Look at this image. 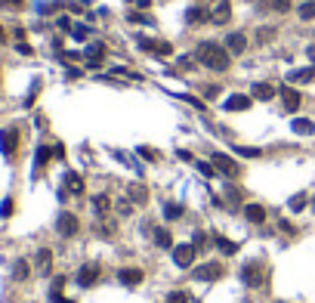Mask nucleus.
Masks as SVG:
<instances>
[{"instance_id": "1", "label": "nucleus", "mask_w": 315, "mask_h": 303, "mask_svg": "<svg viewBox=\"0 0 315 303\" xmlns=\"http://www.w3.org/2000/svg\"><path fill=\"white\" fill-rule=\"evenodd\" d=\"M195 59H198L201 65H207L210 71H226L229 65H232V53H229L226 47L214 44V40H204V44H198V50H195Z\"/></svg>"}, {"instance_id": "2", "label": "nucleus", "mask_w": 315, "mask_h": 303, "mask_svg": "<svg viewBox=\"0 0 315 303\" xmlns=\"http://www.w3.org/2000/svg\"><path fill=\"white\" fill-rule=\"evenodd\" d=\"M223 263H216V260H210V263H201V266H195L192 269V275H195V282H219L223 279Z\"/></svg>"}, {"instance_id": "3", "label": "nucleus", "mask_w": 315, "mask_h": 303, "mask_svg": "<svg viewBox=\"0 0 315 303\" xmlns=\"http://www.w3.org/2000/svg\"><path fill=\"white\" fill-rule=\"evenodd\" d=\"M214 167H216L219 173L232 176V180H235V176H241V164H238L235 158H229V155H223V152H216V155H214Z\"/></svg>"}, {"instance_id": "4", "label": "nucleus", "mask_w": 315, "mask_h": 303, "mask_svg": "<svg viewBox=\"0 0 315 303\" xmlns=\"http://www.w3.org/2000/svg\"><path fill=\"white\" fill-rule=\"evenodd\" d=\"M241 282L248 285V288H260V285H263V266L260 263L241 266Z\"/></svg>"}, {"instance_id": "5", "label": "nucleus", "mask_w": 315, "mask_h": 303, "mask_svg": "<svg viewBox=\"0 0 315 303\" xmlns=\"http://www.w3.org/2000/svg\"><path fill=\"white\" fill-rule=\"evenodd\" d=\"M56 229H59V235L71 238V235H78L81 223H78V217H74V214H59V220H56Z\"/></svg>"}, {"instance_id": "6", "label": "nucleus", "mask_w": 315, "mask_h": 303, "mask_svg": "<svg viewBox=\"0 0 315 303\" xmlns=\"http://www.w3.org/2000/svg\"><path fill=\"white\" fill-rule=\"evenodd\" d=\"M142 279H146V272H142L139 266H127V269H117V282L127 285V288H136Z\"/></svg>"}, {"instance_id": "7", "label": "nucleus", "mask_w": 315, "mask_h": 303, "mask_svg": "<svg viewBox=\"0 0 315 303\" xmlns=\"http://www.w3.org/2000/svg\"><path fill=\"white\" fill-rule=\"evenodd\" d=\"M192 260H195V245H192V241H189V245H176L173 248V263L176 266H192Z\"/></svg>"}, {"instance_id": "8", "label": "nucleus", "mask_w": 315, "mask_h": 303, "mask_svg": "<svg viewBox=\"0 0 315 303\" xmlns=\"http://www.w3.org/2000/svg\"><path fill=\"white\" fill-rule=\"evenodd\" d=\"M139 50H149V53H155V56H170L173 53L170 44H164V40H149V37H139Z\"/></svg>"}, {"instance_id": "9", "label": "nucleus", "mask_w": 315, "mask_h": 303, "mask_svg": "<svg viewBox=\"0 0 315 303\" xmlns=\"http://www.w3.org/2000/svg\"><path fill=\"white\" fill-rule=\"evenodd\" d=\"M96 279H99V266L96 263H83L78 269V285H81V288H90Z\"/></svg>"}, {"instance_id": "10", "label": "nucleus", "mask_w": 315, "mask_h": 303, "mask_svg": "<svg viewBox=\"0 0 315 303\" xmlns=\"http://www.w3.org/2000/svg\"><path fill=\"white\" fill-rule=\"evenodd\" d=\"M250 102H253L250 96H244V93H235V96H229L226 102H223V108H226V112H248V108H250Z\"/></svg>"}, {"instance_id": "11", "label": "nucleus", "mask_w": 315, "mask_h": 303, "mask_svg": "<svg viewBox=\"0 0 315 303\" xmlns=\"http://www.w3.org/2000/svg\"><path fill=\"white\" fill-rule=\"evenodd\" d=\"M0 146H3L6 155H13L16 149H19V130H0Z\"/></svg>"}, {"instance_id": "12", "label": "nucleus", "mask_w": 315, "mask_h": 303, "mask_svg": "<svg viewBox=\"0 0 315 303\" xmlns=\"http://www.w3.org/2000/svg\"><path fill=\"white\" fill-rule=\"evenodd\" d=\"M244 47H248L244 31H232V34L226 37V50H229V53H244Z\"/></svg>"}, {"instance_id": "13", "label": "nucleus", "mask_w": 315, "mask_h": 303, "mask_svg": "<svg viewBox=\"0 0 315 303\" xmlns=\"http://www.w3.org/2000/svg\"><path fill=\"white\" fill-rule=\"evenodd\" d=\"M244 217H248V223H263L266 220V207L263 204H244Z\"/></svg>"}, {"instance_id": "14", "label": "nucleus", "mask_w": 315, "mask_h": 303, "mask_svg": "<svg viewBox=\"0 0 315 303\" xmlns=\"http://www.w3.org/2000/svg\"><path fill=\"white\" fill-rule=\"evenodd\" d=\"M291 127H294V133H300V136H312L315 133V124L309 121V118H294Z\"/></svg>"}, {"instance_id": "15", "label": "nucleus", "mask_w": 315, "mask_h": 303, "mask_svg": "<svg viewBox=\"0 0 315 303\" xmlns=\"http://www.w3.org/2000/svg\"><path fill=\"white\" fill-rule=\"evenodd\" d=\"M151 235H155V245H158V248H173V232L164 229V226H158Z\"/></svg>"}, {"instance_id": "16", "label": "nucleus", "mask_w": 315, "mask_h": 303, "mask_svg": "<svg viewBox=\"0 0 315 303\" xmlns=\"http://www.w3.org/2000/svg\"><path fill=\"white\" fill-rule=\"evenodd\" d=\"M250 93H253V99H272V96L278 93V90L272 87V84H263V81H260V84H253Z\"/></svg>"}, {"instance_id": "17", "label": "nucleus", "mask_w": 315, "mask_h": 303, "mask_svg": "<svg viewBox=\"0 0 315 303\" xmlns=\"http://www.w3.org/2000/svg\"><path fill=\"white\" fill-rule=\"evenodd\" d=\"M65 186L71 189V195H81V192H83V180H81V173H65Z\"/></svg>"}, {"instance_id": "18", "label": "nucleus", "mask_w": 315, "mask_h": 303, "mask_svg": "<svg viewBox=\"0 0 315 303\" xmlns=\"http://www.w3.org/2000/svg\"><path fill=\"white\" fill-rule=\"evenodd\" d=\"M130 201H136V204H146V201H149V189L139 186V183H133V186H130Z\"/></svg>"}, {"instance_id": "19", "label": "nucleus", "mask_w": 315, "mask_h": 303, "mask_svg": "<svg viewBox=\"0 0 315 303\" xmlns=\"http://www.w3.org/2000/svg\"><path fill=\"white\" fill-rule=\"evenodd\" d=\"M50 266H53V254H50V251L44 248V251H37V272H50Z\"/></svg>"}, {"instance_id": "20", "label": "nucleus", "mask_w": 315, "mask_h": 303, "mask_svg": "<svg viewBox=\"0 0 315 303\" xmlns=\"http://www.w3.org/2000/svg\"><path fill=\"white\" fill-rule=\"evenodd\" d=\"M297 16H300L303 22H312L315 19V0H306V3L297 6Z\"/></svg>"}, {"instance_id": "21", "label": "nucleus", "mask_w": 315, "mask_h": 303, "mask_svg": "<svg viewBox=\"0 0 315 303\" xmlns=\"http://www.w3.org/2000/svg\"><path fill=\"white\" fill-rule=\"evenodd\" d=\"M315 78V68L309 65V68H300V71H291V84H309Z\"/></svg>"}, {"instance_id": "22", "label": "nucleus", "mask_w": 315, "mask_h": 303, "mask_svg": "<svg viewBox=\"0 0 315 303\" xmlns=\"http://www.w3.org/2000/svg\"><path fill=\"white\" fill-rule=\"evenodd\" d=\"M282 99H284V105L291 108V112L300 105V93H297V90H291V87H282Z\"/></svg>"}, {"instance_id": "23", "label": "nucleus", "mask_w": 315, "mask_h": 303, "mask_svg": "<svg viewBox=\"0 0 315 303\" xmlns=\"http://www.w3.org/2000/svg\"><path fill=\"white\" fill-rule=\"evenodd\" d=\"M229 13H232V10H229V0H223V3H219L216 10H214V22H216V25L229 22Z\"/></svg>"}, {"instance_id": "24", "label": "nucleus", "mask_w": 315, "mask_h": 303, "mask_svg": "<svg viewBox=\"0 0 315 303\" xmlns=\"http://www.w3.org/2000/svg\"><path fill=\"white\" fill-rule=\"evenodd\" d=\"M164 217H167V220H180V217H182V204L167 201V204H164Z\"/></svg>"}, {"instance_id": "25", "label": "nucleus", "mask_w": 315, "mask_h": 303, "mask_svg": "<svg viewBox=\"0 0 315 303\" xmlns=\"http://www.w3.org/2000/svg\"><path fill=\"white\" fill-rule=\"evenodd\" d=\"M214 245H216L219 251H223V254H235V251H238V245H235V241H229V238H219V235L214 238Z\"/></svg>"}, {"instance_id": "26", "label": "nucleus", "mask_w": 315, "mask_h": 303, "mask_svg": "<svg viewBox=\"0 0 315 303\" xmlns=\"http://www.w3.org/2000/svg\"><path fill=\"white\" fill-rule=\"evenodd\" d=\"M167 303H189V294H185V291H170Z\"/></svg>"}, {"instance_id": "27", "label": "nucleus", "mask_w": 315, "mask_h": 303, "mask_svg": "<svg viewBox=\"0 0 315 303\" xmlns=\"http://www.w3.org/2000/svg\"><path fill=\"white\" fill-rule=\"evenodd\" d=\"M93 207H96V214H105L108 210V195H96L93 198Z\"/></svg>"}, {"instance_id": "28", "label": "nucleus", "mask_w": 315, "mask_h": 303, "mask_svg": "<svg viewBox=\"0 0 315 303\" xmlns=\"http://www.w3.org/2000/svg\"><path fill=\"white\" fill-rule=\"evenodd\" d=\"M235 152H238V155H244V158H260V155H263L260 149H244V146H238Z\"/></svg>"}, {"instance_id": "29", "label": "nucleus", "mask_w": 315, "mask_h": 303, "mask_svg": "<svg viewBox=\"0 0 315 303\" xmlns=\"http://www.w3.org/2000/svg\"><path fill=\"white\" fill-rule=\"evenodd\" d=\"M303 207H306V195H294L291 198V210L297 214V210H303Z\"/></svg>"}, {"instance_id": "30", "label": "nucleus", "mask_w": 315, "mask_h": 303, "mask_svg": "<svg viewBox=\"0 0 315 303\" xmlns=\"http://www.w3.org/2000/svg\"><path fill=\"white\" fill-rule=\"evenodd\" d=\"M47 161H50V149H47V146H40V149H37V167H44Z\"/></svg>"}, {"instance_id": "31", "label": "nucleus", "mask_w": 315, "mask_h": 303, "mask_svg": "<svg viewBox=\"0 0 315 303\" xmlns=\"http://www.w3.org/2000/svg\"><path fill=\"white\" fill-rule=\"evenodd\" d=\"M192 25H198V22H204V10H189V16H185Z\"/></svg>"}, {"instance_id": "32", "label": "nucleus", "mask_w": 315, "mask_h": 303, "mask_svg": "<svg viewBox=\"0 0 315 303\" xmlns=\"http://www.w3.org/2000/svg\"><path fill=\"white\" fill-rule=\"evenodd\" d=\"M195 167H198V170H201L204 176H214V164H207V161H198Z\"/></svg>"}, {"instance_id": "33", "label": "nucleus", "mask_w": 315, "mask_h": 303, "mask_svg": "<svg viewBox=\"0 0 315 303\" xmlns=\"http://www.w3.org/2000/svg\"><path fill=\"white\" fill-rule=\"evenodd\" d=\"M25 275H28V263H16V279H25Z\"/></svg>"}, {"instance_id": "34", "label": "nucleus", "mask_w": 315, "mask_h": 303, "mask_svg": "<svg viewBox=\"0 0 315 303\" xmlns=\"http://www.w3.org/2000/svg\"><path fill=\"white\" fill-rule=\"evenodd\" d=\"M139 155L149 158V161H158V152H155V149H139Z\"/></svg>"}, {"instance_id": "35", "label": "nucleus", "mask_w": 315, "mask_h": 303, "mask_svg": "<svg viewBox=\"0 0 315 303\" xmlns=\"http://www.w3.org/2000/svg\"><path fill=\"white\" fill-rule=\"evenodd\" d=\"M0 214H3V217H10V214H13V201H10V198L3 201V207H0Z\"/></svg>"}, {"instance_id": "36", "label": "nucleus", "mask_w": 315, "mask_h": 303, "mask_svg": "<svg viewBox=\"0 0 315 303\" xmlns=\"http://www.w3.org/2000/svg\"><path fill=\"white\" fill-rule=\"evenodd\" d=\"M117 210H121V214L127 217V214H130V210H133V207H130V201H117Z\"/></svg>"}, {"instance_id": "37", "label": "nucleus", "mask_w": 315, "mask_h": 303, "mask_svg": "<svg viewBox=\"0 0 315 303\" xmlns=\"http://www.w3.org/2000/svg\"><path fill=\"white\" fill-rule=\"evenodd\" d=\"M278 226H282V229H284L287 235H294V232H297V229H294V226H291V223H287V220H282V223H278Z\"/></svg>"}, {"instance_id": "38", "label": "nucleus", "mask_w": 315, "mask_h": 303, "mask_svg": "<svg viewBox=\"0 0 315 303\" xmlns=\"http://www.w3.org/2000/svg\"><path fill=\"white\" fill-rule=\"evenodd\" d=\"M287 6H291V0H275V10H282V13H284Z\"/></svg>"}, {"instance_id": "39", "label": "nucleus", "mask_w": 315, "mask_h": 303, "mask_svg": "<svg viewBox=\"0 0 315 303\" xmlns=\"http://www.w3.org/2000/svg\"><path fill=\"white\" fill-rule=\"evenodd\" d=\"M219 93V87H207V90H204V96H207V99H214Z\"/></svg>"}, {"instance_id": "40", "label": "nucleus", "mask_w": 315, "mask_h": 303, "mask_svg": "<svg viewBox=\"0 0 315 303\" xmlns=\"http://www.w3.org/2000/svg\"><path fill=\"white\" fill-rule=\"evenodd\" d=\"M136 6H142V10H149V6H151V0H136Z\"/></svg>"}, {"instance_id": "41", "label": "nucleus", "mask_w": 315, "mask_h": 303, "mask_svg": "<svg viewBox=\"0 0 315 303\" xmlns=\"http://www.w3.org/2000/svg\"><path fill=\"white\" fill-rule=\"evenodd\" d=\"M56 303H74V300H68V297H53Z\"/></svg>"}, {"instance_id": "42", "label": "nucleus", "mask_w": 315, "mask_h": 303, "mask_svg": "<svg viewBox=\"0 0 315 303\" xmlns=\"http://www.w3.org/2000/svg\"><path fill=\"white\" fill-rule=\"evenodd\" d=\"M3 40H6V34H3V28H0V44H3Z\"/></svg>"}]
</instances>
